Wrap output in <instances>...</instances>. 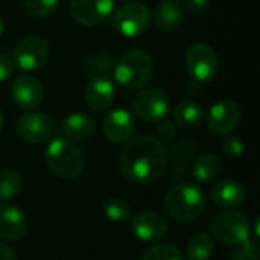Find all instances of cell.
Returning <instances> with one entry per match:
<instances>
[{
  "instance_id": "ffe728a7",
  "label": "cell",
  "mask_w": 260,
  "mask_h": 260,
  "mask_svg": "<svg viewBox=\"0 0 260 260\" xmlns=\"http://www.w3.org/2000/svg\"><path fill=\"white\" fill-rule=\"evenodd\" d=\"M94 119L87 113H72L62 122V133L69 140L82 142L93 136L94 133Z\"/></svg>"
},
{
  "instance_id": "83f0119b",
  "label": "cell",
  "mask_w": 260,
  "mask_h": 260,
  "mask_svg": "<svg viewBox=\"0 0 260 260\" xmlns=\"http://www.w3.org/2000/svg\"><path fill=\"white\" fill-rule=\"evenodd\" d=\"M27 12L37 18H46L52 15L58 6V0H23Z\"/></svg>"
},
{
  "instance_id": "7c38bea8",
  "label": "cell",
  "mask_w": 260,
  "mask_h": 260,
  "mask_svg": "<svg viewBox=\"0 0 260 260\" xmlns=\"http://www.w3.org/2000/svg\"><path fill=\"white\" fill-rule=\"evenodd\" d=\"M241 120V108L232 99L218 101L207 114V126L218 136L232 134Z\"/></svg>"
},
{
  "instance_id": "44dd1931",
  "label": "cell",
  "mask_w": 260,
  "mask_h": 260,
  "mask_svg": "<svg viewBox=\"0 0 260 260\" xmlns=\"http://www.w3.org/2000/svg\"><path fill=\"white\" fill-rule=\"evenodd\" d=\"M172 117H174L175 125L192 129L203 123L206 114H204V108L200 104L186 101L175 107V110L172 111Z\"/></svg>"
},
{
  "instance_id": "484cf974",
  "label": "cell",
  "mask_w": 260,
  "mask_h": 260,
  "mask_svg": "<svg viewBox=\"0 0 260 260\" xmlns=\"http://www.w3.org/2000/svg\"><path fill=\"white\" fill-rule=\"evenodd\" d=\"M102 210L113 222H126L131 218V209L122 198H108L102 204Z\"/></svg>"
},
{
  "instance_id": "3957f363",
  "label": "cell",
  "mask_w": 260,
  "mask_h": 260,
  "mask_svg": "<svg viewBox=\"0 0 260 260\" xmlns=\"http://www.w3.org/2000/svg\"><path fill=\"white\" fill-rule=\"evenodd\" d=\"M152 72V58L143 49H131L125 52L113 67L116 84L126 90L143 88L149 82Z\"/></svg>"
},
{
  "instance_id": "1f68e13d",
  "label": "cell",
  "mask_w": 260,
  "mask_h": 260,
  "mask_svg": "<svg viewBox=\"0 0 260 260\" xmlns=\"http://www.w3.org/2000/svg\"><path fill=\"white\" fill-rule=\"evenodd\" d=\"M14 75V62L12 59L0 52V82L9 79Z\"/></svg>"
},
{
  "instance_id": "e575fe53",
  "label": "cell",
  "mask_w": 260,
  "mask_h": 260,
  "mask_svg": "<svg viewBox=\"0 0 260 260\" xmlns=\"http://www.w3.org/2000/svg\"><path fill=\"white\" fill-rule=\"evenodd\" d=\"M3 123H5V120H3V114H2V111H0V133H2V129H3Z\"/></svg>"
},
{
  "instance_id": "f546056e",
  "label": "cell",
  "mask_w": 260,
  "mask_h": 260,
  "mask_svg": "<svg viewBox=\"0 0 260 260\" xmlns=\"http://www.w3.org/2000/svg\"><path fill=\"white\" fill-rule=\"evenodd\" d=\"M181 9L190 15H201L209 8V0H180Z\"/></svg>"
},
{
  "instance_id": "277c9868",
  "label": "cell",
  "mask_w": 260,
  "mask_h": 260,
  "mask_svg": "<svg viewBox=\"0 0 260 260\" xmlns=\"http://www.w3.org/2000/svg\"><path fill=\"white\" fill-rule=\"evenodd\" d=\"M44 161L52 174L66 180L79 177L85 166L81 149L67 137H55L49 142Z\"/></svg>"
},
{
  "instance_id": "7402d4cb",
  "label": "cell",
  "mask_w": 260,
  "mask_h": 260,
  "mask_svg": "<svg viewBox=\"0 0 260 260\" xmlns=\"http://www.w3.org/2000/svg\"><path fill=\"white\" fill-rule=\"evenodd\" d=\"M222 171V161L218 155L212 152H206L197 157L192 165V175L197 181L209 183L215 180Z\"/></svg>"
},
{
  "instance_id": "ac0fdd59",
  "label": "cell",
  "mask_w": 260,
  "mask_h": 260,
  "mask_svg": "<svg viewBox=\"0 0 260 260\" xmlns=\"http://www.w3.org/2000/svg\"><path fill=\"white\" fill-rule=\"evenodd\" d=\"M27 233V219L24 213L14 206L0 207V238L9 242H18Z\"/></svg>"
},
{
  "instance_id": "d6a6232c",
  "label": "cell",
  "mask_w": 260,
  "mask_h": 260,
  "mask_svg": "<svg viewBox=\"0 0 260 260\" xmlns=\"http://www.w3.org/2000/svg\"><path fill=\"white\" fill-rule=\"evenodd\" d=\"M0 260H17L14 250L3 242H0Z\"/></svg>"
},
{
  "instance_id": "603a6c76",
  "label": "cell",
  "mask_w": 260,
  "mask_h": 260,
  "mask_svg": "<svg viewBox=\"0 0 260 260\" xmlns=\"http://www.w3.org/2000/svg\"><path fill=\"white\" fill-rule=\"evenodd\" d=\"M215 251L213 238L209 233H195L186 245V260H210Z\"/></svg>"
},
{
  "instance_id": "9a60e30c",
  "label": "cell",
  "mask_w": 260,
  "mask_h": 260,
  "mask_svg": "<svg viewBox=\"0 0 260 260\" xmlns=\"http://www.w3.org/2000/svg\"><path fill=\"white\" fill-rule=\"evenodd\" d=\"M131 230L140 241L157 242L161 241L168 233L166 219L157 212H140L131 219Z\"/></svg>"
},
{
  "instance_id": "8fae6325",
  "label": "cell",
  "mask_w": 260,
  "mask_h": 260,
  "mask_svg": "<svg viewBox=\"0 0 260 260\" xmlns=\"http://www.w3.org/2000/svg\"><path fill=\"white\" fill-rule=\"evenodd\" d=\"M69 9L78 24L98 26L111 15L114 0H70Z\"/></svg>"
},
{
  "instance_id": "d6986e66",
  "label": "cell",
  "mask_w": 260,
  "mask_h": 260,
  "mask_svg": "<svg viewBox=\"0 0 260 260\" xmlns=\"http://www.w3.org/2000/svg\"><path fill=\"white\" fill-rule=\"evenodd\" d=\"M184 18V11L180 3L175 0H165L158 5L154 14V24L160 32H174L177 30Z\"/></svg>"
},
{
  "instance_id": "4dcf8cb0",
  "label": "cell",
  "mask_w": 260,
  "mask_h": 260,
  "mask_svg": "<svg viewBox=\"0 0 260 260\" xmlns=\"http://www.w3.org/2000/svg\"><path fill=\"white\" fill-rule=\"evenodd\" d=\"M175 137V125L168 120H161L157 126V139L161 142L172 140Z\"/></svg>"
},
{
  "instance_id": "836d02e7",
  "label": "cell",
  "mask_w": 260,
  "mask_h": 260,
  "mask_svg": "<svg viewBox=\"0 0 260 260\" xmlns=\"http://www.w3.org/2000/svg\"><path fill=\"white\" fill-rule=\"evenodd\" d=\"M183 146H186V142H181V143H178L177 146H174V149H172V151H174V157H178V158H189V157H190V154H193V151H195V149L187 151L189 154H181V152H178ZM183 152H184V151H183Z\"/></svg>"
},
{
  "instance_id": "d4e9b609",
  "label": "cell",
  "mask_w": 260,
  "mask_h": 260,
  "mask_svg": "<svg viewBox=\"0 0 260 260\" xmlns=\"http://www.w3.org/2000/svg\"><path fill=\"white\" fill-rule=\"evenodd\" d=\"M114 61L108 52H98L93 53L87 62V70L93 78H107L113 73Z\"/></svg>"
},
{
  "instance_id": "6da1fadb",
  "label": "cell",
  "mask_w": 260,
  "mask_h": 260,
  "mask_svg": "<svg viewBox=\"0 0 260 260\" xmlns=\"http://www.w3.org/2000/svg\"><path fill=\"white\" fill-rule=\"evenodd\" d=\"M169 161V154L161 140L151 134H140L125 142L119 155L122 175L136 184H151L160 180Z\"/></svg>"
},
{
  "instance_id": "4fadbf2b",
  "label": "cell",
  "mask_w": 260,
  "mask_h": 260,
  "mask_svg": "<svg viewBox=\"0 0 260 260\" xmlns=\"http://www.w3.org/2000/svg\"><path fill=\"white\" fill-rule=\"evenodd\" d=\"M11 98L21 110H35L44 99L43 84L30 75H21L11 85Z\"/></svg>"
},
{
  "instance_id": "30bf717a",
  "label": "cell",
  "mask_w": 260,
  "mask_h": 260,
  "mask_svg": "<svg viewBox=\"0 0 260 260\" xmlns=\"http://www.w3.org/2000/svg\"><path fill=\"white\" fill-rule=\"evenodd\" d=\"M15 131L21 140L38 145L50 139L53 131V122L46 113L29 111L18 117Z\"/></svg>"
},
{
  "instance_id": "4316f807",
  "label": "cell",
  "mask_w": 260,
  "mask_h": 260,
  "mask_svg": "<svg viewBox=\"0 0 260 260\" xmlns=\"http://www.w3.org/2000/svg\"><path fill=\"white\" fill-rule=\"evenodd\" d=\"M142 260H186L181 251L172 244H157L151 247Z\"/></svg>"
},
{
  "instance_id": "9c48e42d",
  "label": "cell",
  "mask_w": 260,
  "mask_h": 260,
  "mask_svg": "<svg viewBox=\"0 0 260 260\" xmlns=\"http://www.w3.org/2000/svg\"><path fill=\"white\" fill-rule=\"evenodd\" d=\"M134 114L145 122H160L169 111V99L158 88H143L133 98Z\"/></svg>"
},
{
  "instance_id": "ba28073f",
  "label": "cell",
  "mask_w": 260,
  "mask_h": 260,
  "mask_svg": "<svg viewBox=\"0 0 260 260\" xmlns=\"http://www.w3.org/2000/svg\"><path fill=\"white\" fill-rule=\"evenodd\" d=\"M151 24V12L146 5L140 2L125 3L114 14L113 26L117 34L133 38L143 34Z\"/></svg>"
},
{
  "instance_id": "7a4b0ae2",
  "label": "cell",
  "mask_w": 260,
  "mask_h": 260,
  "mask_svg": "<svg viewBox=\"0 0 260 260\" xmlns=\"http://www.w3.org/2000/svg\"><path fill=\"white\" fill-rule=\"evenodd\" d=\"M165 209L172 219L178 222H192L204 215L207 198L200 187L181 183L171 187L166 193Z\"/></svg>"
},
{
  "instance_id": "8992f818",
  "label": "cell",
  "mask_w": 260,
  "mask_h": 260,
  "mask_svg": "<svg viewBox=\"0 0 260 260\" xmlns=\"http://www.w3.org/2000/svg\"><path fill=\"white\" fill-rule=\"evenodd\" d=\"M186 69L190 78L198 84L213 81L219 72V58L216 50L206 43L193 44L186 53Z\"/></svg>"
},
{
  "instance_id": "e0dca14e",
  "label": "cell",
  "mask_w": 260,
  "mask_h": 260,
  "mask_svg": "<svg viewBox=\"0 0 260 260\" xmlns=\"http://www.w3.org/2000/svg\"><path fill=\"white\" fill-rule=\"evenodd\" d=\"M212 201L221 207V209H235L239 207L241 204H244L245 198H247V192L245 187L232 178H224L219 180L213 184L212 187Z\"/></svg>"
},
{
  "instance_id": "5b68a950",
  "label": "cell",
  "mask_w": 260,
  "mask_h": 260,
  "mask_svg": "<svg viewBox=\"0 0 260 260\" xmlns=\"http://www.w3.org/2000/svg\"><path fill=\"white\" fill-rule=\"evenodd\" d=\"M209 227L212 236L225 245H242L251 235V225L248 218L233 210L215 215Z\"/></svg>"
},
{
  "instance_id": "f1b7e54d",
  "label": "cell",
  "mask_w": 260,
  "mask_h": 260,
  "mask_svg": "<svg viewBox=\"0 0 260 260\" xmlns=\"http://www.w3.org/2000/svg\"><path fill=\"white\" fill-rule=\"evenodd\" d=\"M221 151H222V154H224L227 158L236 160V158H239V157L244 154L245 145H244V142H242L239 137L227 136V137L222 140V143H221Z\"/></svg>"
},
{
  "instance_id": "2e32d148",
  "label": "cell",
  "mask_w": 260,
  "mask_h": 260,
  "mask_svg": "<svg viewBox=\"0 0 260 260\" xmlns=\"http://www.w3.org/2000/svg\"><path fill=\"white\" fill-rule=\"evenodd\" d=\"M116 96L113 82L108 78H91L85 87V104L90 110L101 113L111 107Z\"/></svg>"
},
{
  "instance_id": "52a82bcc",
  "label": "cell",
  "mask_w": 260,
  "mask_h": 260,
  "mask_svg": "<svg viewBox=\"0 0 260 260\" xmlns=\"http://www.w3.org/2000/svg\"><path fill=\"white\" fill-rule=\"evenodd\" d=\"M49 43L41 35H27L21 38L12 55V62L23 72H37L43 69L49 59Z\"/></svg>"
},
{
  "instance_id": "5bb4252c",
  "label": "cell",
  "mask_w": 260,
  "mask_h": 260,
  "mask_svg": "<svg viewBox=\"0 0 260 260\" xmlns=\"http://www.w3.org/2000/svg\"><path fill=\"white\" fill-rule=\"evenodd\" d=\"M102 131L107 140L111 143H125L136 131V119L129 111L116 108L105 116L102 122Z\"/></svg>"
},
{
  "instance_id": "d590c367",
  "label": "cell",
  "mask_w": 260,
  "mask_h": 260,
  "mask_svg": "<svg viewBox=\"0 0 260 260\" xmlns=\"http://www.w3.org/2000/svg\"><path fill=\"white\" fill-rule=\"evenodd\" d=\"M3 29H5V26H3V20H2V17H0V38H2V35H3Z\"/></svg>"
},
{
  "instance_id": "cb8c5ba5",
  "label": "cell",
  "mask_w": 260,
  "mask_h": 260,
  "mask_svg": "<svg viewBox=\"0 0 260 260\" xmlns=\"http://www.w3.org/2000/svg\"><path fill=\"white\" fill-rule=\"evenodd\" d=\"M23 189V177L15 169L0 171V203L15 198Z\"/></svg>"
}]
</instances>
